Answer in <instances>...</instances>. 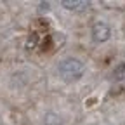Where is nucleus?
<instances>
[{
  "instance_id": "obj_2",
  "label": "nucleus",
  "mask_w": 125,
  "mask_h": 125,
  "mask_svg": "<svg viewBox=\"0 0 125 125\" xmlns=\"http://www.w3.org/2000/svg\"><path fill=\"white\" fill-rule=\"evenodd\" d=\"M111 37V30L106 23H96L92 26V40L97 42V43H103L106 40H109Z\"/></svg>"
},
{
  "instance_id": "obj_3",
  "label": "nucleus",
  "mask_w": 125,
  "mask_h": 125,
  "mask_svg": "<svg viewBox=\"0 0 125 125\" xmlns=\"http://www.w3.org/2000/svg\"><path fill=\"white\" fill-rule=\"evenodd\" d=\"M61 5L68 10H83L87 9L89 2H85V0H62Z\"/></svg>"
},
{
  "instance_id": "obj_5",
  "label": "nucleus",
  "mask_w": 125,
  "mask_h": 125,
  "mask_svg": "<svg viewBox=\"0 0 125 125\" xmlns=\"http://www.w3.org/2000/svg\"><path fill=\"white\" fill-rule=\"evenodd\" d=\"M123 76H125V64H120V66L115 70V75H113V78H115V80H122Z\"/></svg>"
},
{
  "instance_id": "obj_4",
  "label": "nucleus",
  "mask_w": 125,
  "mask_h": 125,
  "mask_svg": "<svg viewBox=\"0 0 125 125\" xmlns=\"http://www.w3.org/2000/svg\"><path fill=\"white\" fill-rule=\"evenodd\" d=\"M43 125H62V120H61V116L57 115V113H54V111H49L45 116H43V122H42Z\"/></svg>"
},
{
  "instance_id": "obj_1",
  "label": "nucleus",
  "mask_w": 125,
  "mask_h": 125,
  "mask_svg": "<svg viewBox=\"0 0 125 125\" xmlns=\"http://www.w3.org/2000/svg\"><path fill=\"white\" fill-rule=\"evenodd\" d=\"M85 71V66H83V62L82 61H78V59H62L59 62V66H57V73L59 76L62 78L64 82L71 83V82H76V80H80L82 75Z\"/></svg>"
}]
</instances>
